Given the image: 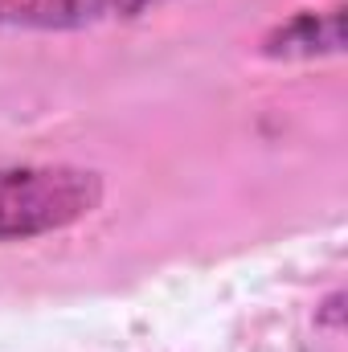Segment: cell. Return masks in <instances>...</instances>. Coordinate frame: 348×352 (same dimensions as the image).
Instances as JSON below:
<instances>
[{
	"label": "cell",
	"mask_w": 348,
	"mask_h": 352,
	"mask_svg": "<svg viewBox=\"0 0 348 352\" xmlns=\"http://www.w3.org/2000/svg\"><path fill=\"white\" fill-rule=\"evenodd\" d=\"M173 0H0V29L25 33H78L115 21H135Z\"/></svg>",
	"instance_id": "obj_2"
},
{
	"label": "cell",
	"mask_w": 348,
	"mask_h": 352,
	"mask_svg": "<svg viewBox=\"0 0 348 352\" xmlns=\"http://www.w3.org/2000/svg\"><path fill=\"white\" fill-rule=\"evenodd\" d=\"M345 50V4L328 8H299L287 21H274L259 37V54L270 62H312L336 58Z\"/></svg>",
	"instance_id": "obj_3"
},
{
	"label": "cell",
	"mask_w": 348,
	"mask_h": 352,
	"mask_svg": "<svg viewBox=\"0 0 348 352\" xmlns=\"http://www.w3.org/2000/svg\"><path fill=\"white\" fill-rule=\"evenodd\" d=\"M340 303H345V295H328V303H324V311H320V324L340 328Z\"/></svg>",
	"instance_id": "obj_4"
},
{
	"label": "cell",
	"mask_w": 348,
	"mask_h": 352,
	"mask_svg": "<svg viewBox=\"0 0 348 352\" xmlns=\"http://www.w3.org/2000/svg\"><path fill=\"white\" fill-rule=\"evenodd\" d=\"M107 180L78 164H4L0 168V246L62 234L102 205Z\"/></svg>",
	"instance_id": "obj_1"
}]
</instances>
